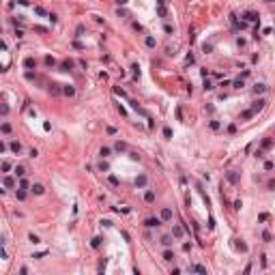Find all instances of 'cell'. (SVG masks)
Segmentation results:
<instances>
[{"label":"cell","instance_id":"obj_30","mask_svg":"<svg viewBox=\"0 0 275 275\" xmlns=\"http://www.w3.org/2000/svg\"><path fill=\"white\" fill-rule=\"evenodd\" d=\"M191 271H196V273H206V267H202V264H194V267H191Z\"/></svg>","mask_w":275,"mask_h":275},{"label":"cell","instance_id":"obj_14","mask_svg":"<svg viewBox=\"0 0 275 275\" xmlns=\"http://www.w3.org/2000/svg\"><path fill=\"white\" fill-rule=\"evenodd\" d=\"M15 196H17V200H20V202H24V200H26V196H28V194H26V189H22V187H17V191H15Z\"/></svg>","mask_w":275,"mask_h":275},{"label":"cell","instance_id":"obj_49","mask_svg":"<svg viewBox=\"0 0 275 275\" xmlns=\"http://www.w3.org/2000/svg\"><path fill=\"white\" fill-rule=\"evenodd\" d=\"M258 219H260V222H267V219H269V213H260Z\"/></svg>","mask_w":275,"mask_h":275},{"label":"cell","instance_id":"obj_28","mask_svg":"<svg viewBox=\"0 0 275 275\" xmlns=\"http://www.w3.org/2000/svg\"><path fill=\"white\" fill-rule=\"evenodd\" d=\"M252 116H254V112H252V110H245V112L241 114V121H249Z\"/></svg>","mask_w":275,"mask_h":275},{"label":"cell","instance_id":"obj_44","mask_svg":"<svg viewBox=\"0 0 275 275\" xmlns=\"http://www.w3.org/2000/svg\"><path fill=\"white\" fill-rule=\"evenodd\" d=\"M9 170H11V163H9V161H2V172H9Z\"/></svg>","mask_w":275,"mask_h":275},{"label":"cell","instance_id":"obj_25","mask_svg":"<svg viewBox=\"0 0 275 275\" xmlns=\"http://www.w3.org/2000/svg\"><path fill=\"white\" fill-rule=\"evenodd\" d=\"M260 146H262L264 151H267V148H271V146H273V138H267V140H262V144H260Z\"/></svg>","mask_w":275,"mask_h":275},{"label":"cell","instance_id":"obj_55","mask_svg":"<svg viewBox=\"0 0 275 275\" xmlns=\"http://www.w3.org/2000/svg\"><path fill=\"white\" fill-rule=\"evenodd\" d=\"M129 157H131L133 161H138V159H140V155H138V153H129Z\"/></svg>","mask_w":275,"mask_h":275},{"label":"cell","instance_id":"obj_41","mask_svg":"<svg viewBox=\"0 0 275 275\" xmlns=\"http://www.w3.org/2000/svg\"><path fill=\"white\" fill-rule=\"evenodd\" d=\"M20 187H22V189H28V181H26L24 176L20 178Z\"/></svg>","mask_w":275,"mask_h":275},{"label":"cell","instance_id":"obj_46","mask_svg":"<svg viewBox=\"0 0 275 275\" xmlns=\"http://www.w3.org/2000/svg\"><path fill=\"white\" fill-rule=\"evenodd\" d=\"M73 48H75V50H84V43H80V41H73Z\"/></svg>","mask_w":275,"mask_h":275},{"label":"cell","instance_id":"obj_32","mask_svg":"<svg viewBox=\"0 0 275 275\" xmlns=\"http://www.w3.org/2000/svg\"><path fill=\"white\" fill-rule=\"evenodd\" d=\"M163 135H166V140H172V129L170 127H163Z\"/></svg>","mask_w":275,"mask_h":275},{"label":"cell","instance_id":"obj_54","mask_svg":"<svg viewBox=\"0 0 275 275\" xmlns=\"http://www.w3.org/2000/svg\"><path fill=\"white\" fill-rule=\"evenodd\" d=\"M7 148H9V144H4V142L0 144V153H7Z\"/></svg>","mask_w":275,"mask_h":275},{"label":"cell","instance_id":"obj_35","mask_svg":"<svg viewBox=\"0 0 275 275\" xmlns=\"http://www.w3.org/2000/svg\"><path fill=\"white\" fill-rule=\"evenodd\" d=\"M28 241H30V243H34V245H37V243H41V241H39V236H37V234H32V232L28 234Z\"/></svg>","mask_w":275,"mask_h":275},{"label":"cell","instance_id":"obj_26","mask_svg":"<svg viewBox=\"0 0 275 275\" xmlns=\"http://www.w3.org/2000/svg\"><path fill=\"white\" fill-rule=\"evenodd\" d=\"M73 67V62L71 60H65V62H60V71H69Z\"/></svg>","mask_w":275,"mask_h":275},{"label":"cell","instance_id":"obj_31","mask_svg":"<svg viewBox=\"0 0 275 275\" xmlns=\"http://www.w3.org/2000/svg\"><path fill=\"white\" fill-rule=\"evenodd\" d=\"M34 13H37V15H41V17H43V15H50V13L45 11L43 7H34Z\"/></svg>","mask_w":275,"mask_h":275},{"label":"cell","instance_id":"obj_56","mask_svg":"<svg viewBox=\"0 0 275 275\" xmlns=\"http://www.w3.org/2000/svg\"><path fill=\"white\" fill-rule=\"evenodd\" d=\"M37 155H39V151H37V148H30V157H32V159L37 157Z\"/></svg>","mask_w":275,"mask_h":275},{"label":"cell","instance_id":"obj_1","mask_svg":"<svg viewBox=\"0 0 275 275\" xmlns=\"http://www.w3.org/2000/svg\"><path fill=\"white\" fill-rule=\"evenodd\" d=\"M243 20L249 22V24H260V15L256 13V11H245L243 13Z\"/></svg>","mask_w":275,"mask_h":275},{"label":"cell","instance_id":"obj_51","mask_svg":"<svg viewBox=\"0 0 275 275\" xmlns=\"http://www.w3.org/2000/svg\"><path fill=\"white\" fill-rule=\"evenodd\" d=\"M262 239H264V241H271V232L264 230V232H262Z\"/></svg>","mask_w":275,"mask_h":275},{"label":"cell","instance_id":"obj_53","mask_svg":"<svg viewBox=\"0 0 275 275\" xmlns=\"http://www.w3.org/2000/svg\"><path fill=\"white\" fill-rule=\"evenodd\" d=\"M43 129H45V131H52V125H50L48 121H45V123H43Z\"/></svg>","mask_w":275,"mask_h":275},{"label":"cell","instance_id":"obj_43","mask_svg":"<svg viewBox=\"0 0 275 275\" xmlns=\"http://www.w3.org/2000/svg\"><path fill=\"white\" fill-rule=\"evenodd\" d=\"M48 17H50V22H52V24H56V22H58V15H56V13H50Z\"/></svg>","mask_w":275,"mask_h":275},{"label":"cell","instance_id":"obj_27","mask_svg":"<svg viewBox=\"0 0 275 275\" xmlns=\"http://www.w3.org/2000/svg\"><path fill=\"white\" fill-rule=\"evenodd\" d=\"M202 86H204V90H213L215 86H213V82H211L208 78H204V82H202Z\"/></svg>","mask_w":275,"mask_h":275},{"label":"cell","instance_id":"obj_9","mask_svg":"<svg viewBox=\"0 0 275 275\" xmlns=\"http://www.w3.org/2000/svg\"><path fill=\"white\" fill-rule=\"evenodd\" d=\"M62 95H65V97H73V95H75V88H73L71 84L62 86Z\"/></svg>","mask_w":275,"mask_h":275},{"label":"cell","instance_id":"obj_50","mask_svg":"<svg viewBox=\"0 0 275 275\" xmlns=\"http://www.w3.org/2000/svg\"><path fill=\"white\" fill-rule=\"evenodd\" d=\"M34 30H37V32H48V28H45V26H34Z\"/></svg>","mask_w":275,"mask_h":275},{"label":"cell","instance_id":"obj_38","mask_svg":"<svg viewBox=\"0 0 275 275\" xmlns=\"http://www.w3.org/2000/svg\"><path fill=\"white\" fill-rule=\"evenodd\" d=\"M232 86H234V88H243V78L234 80V82H232Z\"/></svg>","mask_w":275,"mask_h":275},{"label":"cell","instance_id":"obj_11","mask_svg":"<svg viewBox=\"0 0 275 275\" xmlns=\"http://www.w3.org/2000/svg\"><path fill=\"white\" fill-rule=\"evenodd\" d=\"M114 151H116V153H127V144L118 140V142L114 144Z\"/></svg>","mask_w":275,"mask_h":275},{"label":"cell","instance_id":"obj_29","mask_svg":"<svg viewBox=\"0 0 275 275\" xmlns=\"http://www.w3.org/2000/svg\"><path fill=\"white\" fill-rule=\"evenodd\" d=\"M0 131H2L4 135H9V133H11V125H9V123H2V127H0Z\"/></svg>","mask_w":275,"mask_h":275},{"label":"cell","instance_id":"obj_13","mask_svg":"<svg viewBox=\"0 0 275 275\" xmlns=\"http://www.w3.org/2000/svg\"><path fill=\"white\" fill-rule=\"evenodd\" d=\"M161 219H163V222H170V219H172V211L170 208H161Z\"/></svg>","mask_w":275,"mask_h":275},{"label":"cell","instance_id":"obj_3","mask_svg":"<svg viewBox=\"0 0 275 275\" xmlns=\"http://www.w3.org/2000/svg\"><path fill=\"white\" fill-rule=\"evenodd\" d=\"M172 236H174V239H183V236H185V226L174 224L172 226Z\"/></svg>","mask_w":275,"mask_h":275},{"label":"cell","instance_id":"obj_34","mask_svg":"<svg viewBox=\"0 0 275 275\" xmlns=\"http://www.w3.org/2000/svg\"><path fill=\"white\" fill-rule=\"evenodd\" d=\"M254 157L256 159H264V148H258V151L254 153Z\"/></svg>","mask_w":275,"mask_h":275},{"label":"cell","instance_id":"obj_42","mask_svg":"<svg viewBox=\"0 0 275 275\" xmlns=\"http://www.w3.org/2000/svg\"><path fill=\"white\" fill-rule=\"evenodd\" d=\"M99 170H101V172H108V170H110V166H108L105 161H101V163H99Z\"/></svg>","mask_w":275,"mask_h":275},{"label":"cell","instance_id":"obj_23","mask_svg":"<svg viewBox=\"0 0 275 275\" xmlns=\"http://www.w3.org/2000/svg\"><path fill=\"white\" fill-rule=\"evenodd\" d=\"M101 241H103L101 236H95V239L90 241V245H93V249H99V247H101Z\"/></svg>","mask_w":275,"mask_h":275},{"label":"cell","instance_id":"obj_2","mask_svg":"<svg viewBox=\"0 0 275 275\" xmlns=\"http://www.w3.org/2000/svg\"><path fill=\"white\" fill-rule=\"evenodd\" d=\"M161 222H163L161 217H146V219H144V226H146V228H159Z\"/></svg>","mask_w":275,"mask_h":275},{"label":"cell","instance_id":"obj_36","mask_svg":"<svg viewBox=\"0 0 275 275\" xmlns=\"http://www.w3.org/2000/svg\"><path fill=\"white\" fill-rule=\"evenodd\" d=\"M196 58H194V54H187V58H185V65H194Z\"/></svg>","mask_w":275,"mask_h":275},{"label":"cell","instance_id":"obj_22","mask_svg":"<svg viewBox=\"0 0 275 275\" xmlns=\"http://www.w3.org/2000/svg\"><path fill=\"white\" fill-rule=\"evenodd\" d=\"M144 200H146L148 204H151V202H155V191H151V189H148V191L144 194Z\"/></svg>","mask_w":275,"mask_h":275},{"label":"cell","instance_id":"obj_16","mask_svg":"<svg viewBox=\"0 0 275 275\" xmlns=\"http://www.w3.org/2000/svg\"><path fill=\"white\" fill-rule=\"evenodd\" d=\"M2 183H4V187H7V189L15 187V178H13V176H4V181H2Z\"/></svg>","mask_w":275,"mask_h":275},{"label":"cell","instance_id":"obj_7","mask_svg":"<svg viewBox=\"0 0 275 275\" xmlns=\"http://www.w3.org/2000/svg\"><path fill=\"white\" fill-rule=\"evenodd\" d=\"M226 178H228V183L236 185V183H239V174H236L234 170H228V172H226Z\"/></svg>","mask_w":275,"mask_h":275},{"label":"cell","instance_id":"obj_18","mask_svg":"<svg viewBox=\"0 0 275 275\" xmlns=\"http://www.w3.org/2000/svg\"><path fill=\"white\" fill-rule=\"evenodd\" d=\"M110 153H112V148H108V146H101V151H99V157L105 159V157H110Z\"/></svg>","mask_w":275,"mask_h":275},{"label":"cell","instance_id":"obj_58","mask_svg":"<svg viewBox=\"0 0 275 275\" xmlns=\"http://www.w3.org/2000/svg\"><path fill=\"white\" fill-rule=\"evenodd\" d=\"M269 189H275V181H269V185H267Z\"/></svg>","mask_w":275,"mask_h":275},{"label":"cell","instance_id":"obj_10","mask_svg":"<svg viewBox=\"0 0 275 275\" xmlns=\"http://www.w3.org/2000/svg\"><path fill=\"white\" fill-rule=\"evenodd\" d=\"M140 75H142L140 65H131V78H133V80H140Z\"/></svg>","mask_w":275,"mask_h":275},{"label":"cell","instance_id":"obj_24","mask_svg":"<svg viewBox=\"0 0 275 275\" xmlns=\"http://www.w3.org/2000/svg\"><path fill=\"white\" fill-rule=\"evenodd\" d=\"M9 148H11L13 153H20L22 151V144L20 142H11V144H9Z\"/></svg>","mask_w":275,"mask_h":275},{"label":"cell","instance_id":"obj_47","mask_svg":"<svg viewBox=\"0 0 275 275\" xmlns=\"http://www.w3.org/2000/svg\"><path fill=\"white\" fill-rule=\"evenodd\" d=\"M26 80H37V75H34L32 71H26Z\"/></svg>","mask_w":275,"mask_h":275},{"label":"cell","instance_id":"obj_60","mask_svg":"<svg viewBox=\"0 0 275 275\" xmlns=\"http://www.w3.org/2000/svg\"><path fill=\"white\" fill-rule=\"evenodd\" d=\"M157 4H159V7H163V4H166V0H157Z\"/></svg>","mask_w":275,"mask_h":275},{"label":"cell","instance_id":"obj_17","mask_svg":"<svg viewBox=\"0 0 275 275\" xmlns=\"http://www.w3.org/2000/svg\"><path fill=\"white\" fill-rule=\"evenodd\" d=\"M13 172H15V176H17V178H22L24 174H26V168H24V166H15Z\"/></svg>","mask_w":275,"mask_h":275},{"label":"cell","instance_id":"obj_52","mask_svg":"<svg viewBox=\"0 0 275 275\" xmlns=\"http://www.w3.org/2000/svg\"><path fill=\"white\" fill-rule=\"evenodd\" d=\"M264 170H273V161H264Z\"/></svg>","mask_w":275,"mask_h":275},{"label":"cell","instance_id":"obj_48","mask_svg":"<svg viewBox=\"0 0 275 275\" xmlns=\"http://www.w3.org/2000/svg\"><path fill=\"white\" fill-rule=\"evenodd\" d=\"M15 37H17V39H22V37H24V30H22V28H15Z\"/></svg>","mask_w":275,"mask_h":275},{"label":"cell","instance_id":"obj_39","mask_svg":"<svg viewBox=\"0 0 275 275\" xmlns=\"http://www.w3.org/2000/svg\"><path fill=\"white\" fill-rule=\"evenodd\" d=\"M163 30H166L168 34H174V26H170V24H163Z\"/></svg>","mask_w":275,"mask_h":275},{"label":"cell","instance_id":"obj_12","mask_svg":"<svg viewBox=\"0 0 275 275\" xmlns=\"http://www.w3.org/2000/svg\"><path fill=\"white\" fill-rule=\"evenodd\" d=\"M172 239H174L172 234H163V236H161V245H163V247H170V245H172Z\"/></svg>","mask_w":275,"mask_h":275},{"label":"cell","instance_id":"obj_19","mask_svg":"<svg viewBox=\"0 0 275 275\" xmlns=\"http://www.w3.org/2000/svg\"><path fill=\"white\" fill-rule=\"evenodd\" d=\"M163 260H166V262H174V252L166 249V252H163Z\"/></svg>","mask_w":275,"mask_h":275},{"label":"cell","instance_id":"obj_21","mask_svg":"<svg viewBox=\"0 0 275 275\" xmlns=\"http://www.w3.org/2000/svg\"><path fill=\"white\" fill-rule=\"evenodd\" d=\"M43 62H45V67H50V69H52V67H56V60H54L52 56H45Z\"/></svg>","mask_w":275,"mask_h":275},{"label":"cell","instance_id":"obj_4","mask_svg":"<svg viewBox=\"0 0 275 275\" xmlns=\"http://www.w3.org/2000/svg\"><path fill=\"white\" fill-rule=\"evenodd\" d=\"M30 191H32L34 196H43V194H45V187L41 185V183H32V185H30Z\"/></svg>","mask_w":275,"mask_h":275},{"label":"cell","instance_id":"obj_20","mask_svg":"<svg viewBox=\"0 0 275 275\" xmlns=\"http://www.w3.org/2000/svg\"><path fill=\"white\" fill-rule=\"evenodd\" d=\"M144 43H146V48H155V45H157V41H155V37H146V39H144Z\"/></svg>","mask_w":275,"mask_h":275},{"label":"cell","instance_id":"obj_33","mask_svg":"<svg viewBox=\"0 0 275 275\" xmlns=\"http://www.w3.org/2000/svg\"><path fill=\"white\" fill-rule=\"evenodd\" d=\"M208 127H211L213 131H219V127H222V125H219L217 121H211V123H208Z\"/></svg>","mask_w":275,"mask_h":275},{"label":"cell","instance_id":"obj_8","mask_svg":"<svg viewBox=\"0 0 275 275\" xmlns=\"http://www.w3.org/2000/svg\"><path fill=\"white\" fill-rule=\"evenodd\" d=\"M267 90H269L267 84H256V86H254V93H256V95H264Z\"/></svg>","mask_w":275,"mask_h":275},{"label":"cell","instance_id":"obj_40","mask_svg":"<svg viewBox=\"0 0 275 275\" xmlns=\"http://www.w3.org/2000/svg\"><path fill=\"white\" fill-rule=\"evenodd\" d=\"M114 93H116V95H121V97H127V95H125V90H123L121 86H114Z\"/></svg>","mask_w":275,"mask_h":275},{"label":"cell","instance_id":"obj_45","mask_svg":"<svg viewBox=\"0 0 275 275\" xmlns=\"http://www.w3.org/2000/svg\"><path fill=\"white\" fill-rule=\"evenodd\" d=\"M202 50H204V54H211V50H213V45H211V43H204V48H202Z\"/></svg>","mask_w":275,"mask_h":275},{"label":"cell","instance_id":"obj_6","mask_svg":"<svg viewBox=\"0 0 275 275\" xmlns=\"http://www.w3.org/2000/svg\"><path fill=\"white\" fill-rule=\"evenodd\" d=\"M146 183H148V176H146V174H140V176L135 178V187H138V189H144Z\"/></svg>","mask_w":275,"mask_h":275},{"label":"cell","instance_id":"obj_15","mask_svg":"<svg viewBox=\"0 0 275 275\" xmlns=\"http://www.w3.org/2000/svg\"><path fill=\"white\" fill-rule=\"evenodd\" d=\"M24 67L26 69H34L37 67V60L34 58H24Z\"/></svg>","mask_w":275,"mask_h":275},{"label":"cell","instance_id":"obj_37","mask_svg":"<svg viewBox=\"0 0 275 275\" xmlns=\"http://www.w3.org/2000/svg\"><path fill=\"white\" fill-rule=\"evenodd\" d=\"M108 181H110V185L118 187V178H116V176H112V174H110V176H108Z\"/></svg>","mask_w":275,"mask_h":275},{"label":"cell","instance_id":"obj_5","mask_svg":"<svg viewBox=\"0 0 275 275\" xmlns=\"http://www.w3.org/2000/svg\"><path fill=\"white\" fill-rule=\"evenodd\" d=\"M264 105H267V101H264V99H258V101H254V103H252L249 110L256 114V112H260V110H264Z\"/></svg>","mask_w":275,"mask_h":275},{"label":"cell","instance_id":"obj_57","mask_svg":"<svg viewBox=\"0 0 275 275\" xmlns=\"http://www.w3.org/2000/svg\"><path fill=\"white\" fill-rule=\"evenodd\" d=\"M101 226H105V228H110V226H112V222H110V219H103V222H101Z\"/></svg>","mask_w":275,"mask_h":275},{"label":"cell","instance_id":"obj_59","mask_svg":"<svg viewBox=\"0 0 275 275\" xmlns=\"http://www.w3.org/2000/svg\"><path fill=\"white\" fill-rule=\"evenodd\" d=\"M116 4H127V0H116Z\"/></svg>","mask_w":275,"mask_h":275},{"label":"cell","instance_id":"obj_61","mask_svg":"<svg viewBox=\"0 0 275 275\" xmlns=\"http://www.w3.org/2000/svg\"><path fill=\"white\" fill-rule=\"evenodd\" d=\"M267 2H275V0H267Z\"/></svg>","mask_w":275,"mask_h":275}]
</instances>
